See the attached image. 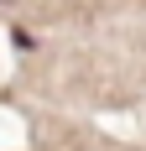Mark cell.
Wrapping results in <instances>:
<instances>
[{
  "instance_id": "cell-1",
  "label": "cell",
  "mask_w": 146,
  "mask_h": 151,
  "mask_svg": "<svg viewBox=\"0 0 146 151\" xmlns=\"http://www.w3.org/2000/svg\"><path fill=\"white\" fill-rule=\"evenodd\" d=\"M0 5H11V0H0Z\"/></svg>"
}]
</instances>
